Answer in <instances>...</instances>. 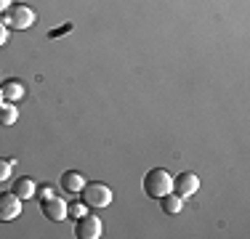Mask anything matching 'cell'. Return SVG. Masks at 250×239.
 Instances as JSON below:
<instances>
[{
  "mask_svg": "<svg viewBox=\"0 0 250 239\" xmlns=\"http://www.w3.org/2000/svg\"><path fill=\"white\" fill-rule=\"evenodd\" d=\"M80 197L85 207H93V210H104L112 205V189L106 183H85L80 189Z\"/></svg>",
  "mask_w": 250,
  "mask_h": 239,
  "instance_id": "2",
  "label": "cell"
},
{
  "mask_svg": "<svg viewBox=\"0 0 250 239\" xmlns=\"http://www.w3.org/2000/svg\"><path fill=\"white\" fill-rule=\"evenodd\" d=\"M88 213V207H85V202H72V205H67V215H72V218H83V215Z\"/></svg>",
  "mask_w": 250,
  "mask_h": 239,
  "instance_id": "13",
  "label": "cell"
},
{
  "mask_svg": "<svg viewBox=\"0 0 250 239\" xmlns=\"http://www.w3.org/2000/svg\"><path fill=\"white\" fill-rule=\"evenodd\" d=\"M83 186H85V178H83V173L67 170V173L62 176V189L67 191V194H80Z\"/></svg>",
  "mask_w": 250,
  "mask_h": 239,
  "instance_id": "8",
  "label": "cell"
},
{
  "mask_svg": "<svg viewBox=\"0 0 250 239\" xmlns=\"http://www.w3.org/2000/svg\"><path fill=\"white\" fill-rule=\"evenodd\" d=\"M5 43H8V27H5L3 21H0V48H3Z\"/></svg>",
  "mask_w": 250,
  "mask_h": 239,
  "instance_id": "15",
  "label": "cell"
},
{
  "mask_svg": "<svg viewBox=\"0 0 250 239\" xmlns=\"http://www.w3.org/2000/svg\"><path fill=\"white\" fill-rule=\"evenodd\" d=\"M160 202H163V213H168V215L181 213V207H184V199L178 194H173V191H168L165 197H160Z\"/></svg>",
  "mask_w": 250,
  "mask_h": 239,
  "instance_id": "12",
  "label": "cell"
},
{
  "mask_svg": "<svg viewBox=\"0 0 250 239\" xmlns=\"http://www.w3.org/2000/svg\"><path fill=\"white\" fill-rule=\"evenodd\" d=\"M11 191H14V194L19 197L21 202H24V199H32L35 191H38V186H35L32 178H19V181L14 183V189H11Z\"/></svg>",
  "mask_w": 250,
  "mask_h": 239,
  "instance_id": "10",
  "label": "cell"
},
{
  "mask_svg": "<svg viewBox=\"0 0 250 239\" xmlns=\"http://www.w3.org/2000/svg\"><path fill=\"white\" fill-rule=\"evenodd\" d=\"M0 21L8 29H29L35 24V11L29 5H11L8 11H3Z\"/></svg>",
  "mask_w": 250,
  "mask_h": 239,
  "instance_id": "3",
  "label": "cell"
},
{
  "mask_svg": "<svg viewBox=\"0 0 250 239\" xmlns=\"http://www.w3.org/2000/svg\"><path fill=\"white\" fill-rule=\"evenodd\" d=\"M144 191L146 197H152V199H160V197H165L168 191H173V181H170V173L165 170V167H154L144 176Z\"/></svg>",
  "mask_w": 250,
  "mask_h": 239,
  "instance_id": "1",
  "label": "cell"
},
{
  "mask_svg": "<svg viewBox=\"0 0 250 239\" xmlns=\"http://www.w3.org/2000/svg\"><path fill=\"white\" fill-rule=\"evenodd\" d=\"M19 215H21V199L14 191H3V194H0V223L16 220Z\"/></svg>",
  "mask_w": 250,
  "mask_h": 239,
  "instance_id": "4",
  "label": "cell"
},
{
  "mask_svg": "<svg viewBox=\"0 0 250 239\" xmlns=\"http://www.w3.org/2000/svg\"><path fill=\"white\" fill-rule=\"evenodd\" d=\"M0 96H3L5 101H11V104H16L19 99H24V85H21L19 80H8L0 85Z\"/></svg>",
  "mask_w": 250,
  "mask_h": 239,
  "instance_id": "9",
  "label": "cell"
},
{
  "mask_svg": "<svg viewBox=\"0 0 250 239\" xmlns=\"http://www.w3.org/2000/svg\"><path fill=\"white\" fill-rule=\"evenodd\" d=\"M51 197H56V191H53L51 186H43V189H40V202H43V199H51Z\"/></svg>",
  "mask_w": 250,
  "mask_h": 239,
  "instance_id": "16",
  "label": "cell"
},
{
  "mask_svg": "<svg viewBox=\"0 0 250 239\" xmlns=\"http://www.w3.org/2000/svg\"><path fill=\"white\" fill-rule=\"evenodd\" d=\"M16 120H19V109H16L11 101H3V104H0V128H11Z\"/></svg>",
  "mask_w": 250,
  "mask_h": 239,
  "instance_id": "11",
  "label": "cell"
},
{
  "mask_svg": "<svg viewBox=\"0 0 250 239\" xmlns=\"http://www.w3.org/2000/svg\"><path fill=\"white\" fill-rule=\"evenodd\" d=\"M14 173V159H0V183H5Z\"/></svg>",
  "mask_w": 250,
  "mask_h": 239,
  "instance_id": "14",
  "label": "cell"
},
{
  "mask_svg": "<svg viewBox=\"0 0 250 239\" xmlns=\"http://www.w3.org/2000/svg\"><path fill=\"white\" fill-rule=\"evenodd\" d=\"M75 237L77 239H99L101 237V220H99V215L85 213L83 218H77Z\"/></svg>",
  "mask_w": 250,
  "mask_h": 239,
  "instance_id": "5",
  "label": "cell"
},
{
  "mask_svg": "<svg viewBox=\"0 0 250 239\" xmlns=\"http://www.w3.org/2000/svg\"><path fill=\"white\" fill-rule=\"evenodd\" d=\"M197 191H200V178L194 176V173H181V176H176L173 194H178L181 199H187V197H194Z\"/></svg>",
  "mask_w": 250,
  "mask_h": 239,
  "instance_id": "6",
  "label": "cell"
},
{
  "mask_svg": "<svg viewBox=\"0 0 250 239\" xmlns=\"http://www.w3.org/2000/svg\"><path fill=\"white\" fill-rule=\"evenodd\" d=\"M64 32H72V24H64V27L53 29V32H51V38H59V35H64Z\"/></svg>",
  "mask_w": 250,
  "mask_h": 239,
  "instance_id": "17",
  "label": "cell"
},
{
  "mask_svg": "<svg viewBox=\"0 0 250 239\" xmlns=\"http://www.w3.org/2000/svg\"><path fill=\"white\" fill-rule=\"evenodd\" d=\"M11 8V0H0V14H3V11H8Z\"/></svg>",
  "mask_w": 250,
  "mask_h": 239,
  "instance_id": "18",
  "label": "cell"
},
{
  "mask_svg": "<svg viewBox=\"0 0 250 239\" xmlns=\"http://www.w3.org/2000/svg\"><path fill=\"white\" fill-rule=\"evenodd\" d=\"M40 210H43V215H45L48 220L59 223V220L67 218V202H64L62 197H51V199H43V202H40Z\"/></svg>",
  "mask_w": 250,
  "mask_h": 239,
  "instance_id": "7",
  "label": "cell"
}]
</instances>
